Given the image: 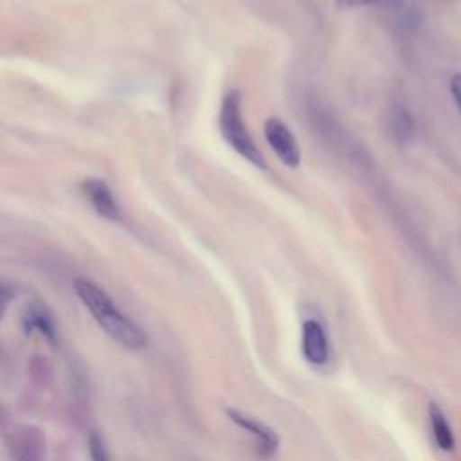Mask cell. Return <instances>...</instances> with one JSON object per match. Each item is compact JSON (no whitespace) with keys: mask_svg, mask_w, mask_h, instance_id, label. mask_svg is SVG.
<instances>
[{"mask_svg":"<svg viewBox=\"0 0 461 461\" xmlns=\"http://www.w3.org/2000/svg\"><path fill=\"white\" fill-rule=\"evenodd\" d=\"M74 290L94 321L110 339L128 349H140L146 346V333L117 308L103 288L90 279H76Z\"/></svg>","mask_w":461,"mask_h":461,"instance_id":"1","label":"cell"},{"mask_svg":"<svg viewBox=\"0 0 461 461\" xmlns=\"http://www.w3.org/2000/svg\"><path fill=\"white\" fill-rule=\"evenodd\" d=\"M218 126L221 131L223 140L245 160H249L252 166L265 169L267 162L261 151L258 149L256 142L252 140L245 119L241 113V95L236 90H230L223 95L220 104V115H218Z\"/></svg>","mask_w":461,"mask_h":461,"instance_id":"2","label":"cell"},{"mask_svg":"<svg viewBox=\"0 0 461 461\" xmlns=\"http://www.w3.org/2000/svg\"><path fill=\"white\" fill-rule=\"evenodd\" d=\"M265 139L274 149L276 157L288 167H297L301 162V151L292 130L277 117H270L265 122Z\"/></svg>","mask_w":461,"mask_h":461,"instance_id":"3","label":"cell"},{"mask_svg":"<svg viewBox=\"0 0 461 461\" xmlns=\"http://www.w3.org/2000/svg\"><path fill=\"white\" fill-rule=\"evenodd\" d=\"M301 351L312 366H322L330 357L328 335L322 324L315 319H306L301 328Z\"/></svg>","mask_w":461,"mask_h":461,"instance_id":"4","label":"cell"},{"mask_svg":"<svg viewBox=\"0 0 461 461\" xmlns=\"http://www.w3.org/2000/svg\"><path fill=\"white\" fill-rule=\"evenodd\" d=\"M227 416L240 427L243 429L245 432H249L254 441H256V447H258V452L263 456V457H270L276 450H277V445H279V439H277V434L267 427L265 423L243 414V412H238L234 409H229L227 411Z\"/></svg>","mask_w":461,"mask_h":461,"instance_id":"5","label":"cell"},{"mask_svg":"<svg viewBox=\"0 0 461 461\" xmlns=\"http://www.w3.org/2000/svg\"><path fill=\"white\" fill-rule=\"evenodd\" d=\"M81 189L90 202V205L95 209L97 214H101L106 220L119 221L121 220V207L115 200L112 189L99 178H86L81 184Z\"/></svg>","mask_w":461,"mask_h":461,"instance_id":"6","label":"cell"},{"mask_svg":"<svg viewBox=\"0 0 461 461\" xmlns=\"http://www.w3.org/2000/svg\"><path fill=\"white\" fill-rule=\"evenodd\" d=\"M22 326L31 335L38 333L47 340L56 339L54 321H52L50 313L47 312V308L38 304V303H31V304L25 306V310L22 313Z\"/></svg>","mask_w":461,"mask_h":461,"instance_id":"7","label":"cell"},{"mask_svg":"<svg viewBox=\"0 0 461 461\" xmlns=\"http://www.w3.org/2000/svg\"><path fill=\"white\" fill-rule=\"evenodd\" d=\"M429 420H430V429H432V436H434L436 445L445 452L454 450V447H456L454 432H452V429L447 421L445 412L436 403L429 405Z\"/></svg>","mask_w":461,"mask_h":461,"instance_id":"8","label":"cell"},{"mask_svg":"<svg viewBox=\"0 0 461 461\" xmlns=\"http://www.w3.org/2000/svg\"><path fill=\"white\" fill-rule=\"evenodd\" d=\"M389 128H391V133L394 135V139H398V140H407L412 137V117L409 115V112L403 106L393 108L391 117H389Z\"/></svg>","mask_w":461,"mask_h":461,"instance_id":"9","label":"cell"},{"mask_svg":"<svg viewBox=\"0 0 461 461\" xmlns=\"http://www.w3.org/2000/svg\"><path fill=\"white\" fill-rule=\"evenodd\" d=\"M88 448H90V456L94 461H110L108 450L103 443V439L97 434H92L88 439Z\"/></svg>","mask_w":461,"mask_h":461,"instance_id":"10","label":"cell"},{"mask_svg":"<svg viewBox=\"0 0 461 461\" xmlns=\"http://www.w3.org/2000/svg\"><path fill=\"white\" fill-rule=\"evenodd\" d=\"M450 92H452V97L457 104V110L461 113V74H454L452 79H450Z\"/></svg>","mask_w":461,"mask_h":461,"instance_id":"11","label":"cell"},{"mask_svg":"<svg viewBox=\"0 0 461 461\" xmlns=\"http://www.w3.org/2000/svg\"><path fill=\"white\" fill-rule=\"evenodd\" d=\"M337 5L340 7H367V5H378L384 4L385 0H335Z\"/></svg>","mask_w":461,"mask_h":461,"instance_id":"12","label":"cell"}]
</instances>
